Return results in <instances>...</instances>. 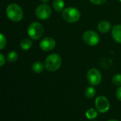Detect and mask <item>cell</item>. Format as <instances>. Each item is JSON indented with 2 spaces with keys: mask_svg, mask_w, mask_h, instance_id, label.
Returning a JSON list of instances; mask_svg holds the SVG:
<instances>
[{
  "mask_svg": "<svg viewBox=\"0 0 121 121\" xmlns=\"http://www.w3.org/2000/svg\"><path fill=\"white\" fill-rule=\"evenodd\" d=\"M7 17L13 21H19L23 16V12L21 7L16 4H9L6 10Z\"/></svg>",
  "mask_w": 121,
  "mask_h": 121,
  "instance_id": "1",
  "label": "cell"
},
{
  "mask_svg": "<svg viewBox=\"0 0 121 121\" xmlns=\"http://www.w3.org/2000/svg\"><path fill=\"white\" fill-rule=\"evenodd\" d=\"M62 64L61 57L56 53H52L49 55L45 61V68L49 71H57Z\"/></svg>",
  "mask_w": 121,
  "mask_h": 121,
  "instance_id": "2",
  "label": "cell"
},
{
  "mask_svg": "<svg viewBox=\"0 0 121 121\" xmlns=\"http://www.w3.org/2000/svg\"><path fill=\"white\" fill-rule=\"evenodd\" d=\"M81 16L80 11L74 7H68L62 11V17L68 23L77 22Z\"/></svg>",
  "mask_w": 121,
  "mask_h": 121,
  "instance_id": "3",
  "label": "cell"
},
{
  "mask_svg": "<svg viewBox=\"0 0 121 121\" xmlns=\"http://www.w3.org/2000/svg\"><path fill=\"white\" fill-rule=\"evenodd\" d=\"M27 33L30 39L38 40L43 34V26L39 22H33L28 26Z\"/></svg>",
  "mask_w": 121,
  "mask_h": 121,
  "instance_id": "4",
  "label": "cell"
},
{
  "mask_svg": "<svg viewBox=\"0 0 121 121\" xmlns=\"http://www.w3.org/2000/svg\"><path fill=\"white\" fill-rule=\"evenodd\" d=\"M52 14L51 8L45 4L38 6L35 9V16L40 20H45L50 17Z\"/></svg>",
  "mask_w": 121,
  "mask_h": 121,
  "instance_id": "5",
  "label": "cell"
},
{
  "mask_svg": "<svg viewBox=\"0 0 121 121\" xmlns=\"http://www.w3.org/2000/svg\"><path fill=\"white\" fill-rule=\"evenodd\" d=\"M83 40L87 45L94 46L99 44L100 38L96 32L94 31H86L83 34Z\"/></svg>",
  "mask_w": 121,
  "mask_h": 121,
  "instance_id": "6",
  "label": "cell"
},
{
  "mask_svg": "<svg viewBox=\"0 0 121 121\" xmlns=\"http://www.w3.org/2000/svg\"><path fill=\"white\" fill-rule=\"evenodd\" d=\"M87 80L88 82L92 86H97L101 81V72L96 68H91L87 72Z\"/></svg>",
  "mask_w": 121,
  "mask_h": 121,
  "instance_id": "7",
  "label": "cell"
},
{
  "mask_svg": "<svg viewBox=\"0 0 121 121\" xmlns=\"http://www.w3.org/2000/svg\"><path fill=\"white\" fill-rule=\"evenodd\" d=\"M95 106L97 111L100 113H106L110 108L108 100L105 96H99L95 101Z\"/></svg>",
  "mask_w": 121,
  "mask_h": 121,
  "instance_id": "8",
  "label": "cell"
},
{
  "mask_svg": "<svg viewBox=\"0 0 121 121\" xmlns=\"http://www.w3.org/2000/svg\"><path fill=\"white\" fill-rule=\"evenodd\" d=\"M56 45V42L52 37H45L40 42V47L44 51L52 50Z\"/></svg>",
  "mask_w": 121,
  "mask_h": 121,
  "instance_id": "9",
  "label": "cell"
},
{
  "mask_svg": "<svg viewBox=\"0 0 121 121\" xmlns=\"http://www.w3.org/2000/svg\"><path fill=\"white\" fill-rule=\"evenodd\" d=\"M112 36L117 43H121V25L118 24L112 29Z\"/></svg>",
  "mask_w": 121,
  "mask_h": 121,
  "instance_id": "10",
  "label": "cell"
},
{
  "mask_svg": "<svg viewBox=\"0 0 121 121\" xmlns=\"http://www.w3.org/2000/svg\"><path fill=\"white\" fill-rule=\"evenodd\" d=\"M111 24L108 21H101L98 25V29L100 32L101 33H107L111 29Z\"/></svg>",
  "mask_w": 121,
  "mask_h": 121,
  "instance_id": "11",
  "label": "cell"
},
{
  "mask_svg": "<svg viewBox=\"0 0 121 121\" xmlns=\"http://www.w3.org/2000/svg\"><path fill=\"white\" fill-rule=\"evenodd\" d=\"M45 67V65H43V63H41L40 61H37L32 65V71L36 73H40L43 72Z\"/></svg>",
  "mask_w": 121,
  "mask_h": 121,
  "instance_id": "12",
  "label": "cell"
},
{
  "mask_svg": "<svg viewBox=\"0 0 121 121\" xmlns=\"http://www.w3.org/2000/svg\"><path fill=\"white\" fill-rule=\"evenodd\" d=\"M52 6L55 11H62L64 10V6H65L64 0H53Z\"/></svg>",
  "mask_w": 121,
  "mask_h": 121,
  "instance_id": "13",
  "label": "cell"
},
{
  "mask_svg": "<svg viewBox=\"0 0 121 121\" xmlns=\"http://www.w3.org/2000/svg\"><path fill=\"white\" fill-rule=\"evenodd\" d=\"M20 46H21V49H23V50H25V51L28 50L32 46V41L30 39H24L21 41Z\"/></svg>",
  "mask_w": 121,
  "mask_h": 121,
  "instance_id": "14",
  "label": "cell"
},
{
  "mask_svg": "<svg viewBox=\"0 0 121 121\" xmlns=\"http://www.w3.org/2000/svg\"><path fill=\"white\" fill-rule=\"evenodd\" d=\"M96 94V90L94 88L90 86L88 87L86 90H85V96L88 98H92L95 96Z\"/></svg>",
  "mask_w": 121,
  "mask_h": 121,
  "instance_id": "15",
  "label": "cell"
},
{
  "mask_svg": "<svg viewBox=\"0 0 121 121\" xmlns=\"http://www.w3.org/2000/svg\"><path fill=\"white\" fill-rule=\"evenodd\" d=\"M98 116V113L94 108H90L86 112V116L88 119H94Z\"/></svg>",
  "mask_w": 121,
  "mask_h": 121,
  "instance_id": "16",
  "label": "cell"
},
{
  "mask_svg": "<svg viewBox=\"0 0 121 121\" xmlns=\"http://www.w3.org/2000/svg\"><path fill=\"white\" fill-rule=\"evenodd\" d=\"M18 58V53L15 51H10L7 55V59L9 62H14Z\"/></svg>",
  "mask_w": 121,
  "mask_h": 121,
  "instance_id": "17",
  "label": "cell"
},
{
  "mask_svg": "<svg viewBox=\"0 0 121 121\" xmlns=\"http://www.w3.org/2000/svg\"><path fill=\"white\" fill-rule=\"evenodd\" d=\"M113 83L118 86H121V74H116L112 78Z\"/></svg>",
  "mask_w": 121,
  "mask_h": 121,
  "instance_id": "18",
  "label": "cell"
},
{
  "mask_svg": "<svg viewBox=\"0 0 121 121\" xmlns=\"http://www.w3.org/2000/svg\"><path fill=\"white\" fill-rule=\"evenodd\" d=\"M1 45H0V49H3L6 45V37L4 36V34H1Z\"/></svg>",
  "mask_w": 121,
  "mask_h": 121,
  "instance_id": "19",
  "label": "cell"
},
{
  "mask_svg": "<svg viewBox=\"0 0 121 121\" xmlns=\"http://www.w3.org/2000/svg\"><path fill=\"white\" fill-rule=\"evenodd\" d=\"M106 0H90V1L94 4H96V5H99V4H102L106 2Z\"/></svg>",
  "mask_w": 121,
  "mask_h": 121,
  "instance_id": "20",
  "label": "cell"
},
{
  "mask_svg": "<svg viewBox=\"0 0 121 121\" xmlns=\"http://www.w3.org/2000/svg\"><path fill=\"white\" fill-rule=\"evenodd\" d=\"M116 97L119 101H121V86L118 88V90L116 91Z\"/></svg>",
  "mask_w": 121,
  "mask_h": 121,
  "instance_id": "21",
  "label": "cell"
},
{
  "mask_svg": "<svg viewBox=\"0 0 121 121\" xmlns=\"http://www.w3.org/2000/svg\"><path fill=\"white\" fill-rule=\"evenodd\" d=\"M5 63V58H4V56L1 53L0 54V66H2Z\"/></svg>",
  "mask_w": 121,
  "mask_h": 121,
  "instance_id": "22",
  "label": "cell"
},
{
  "mask_svg": "<svg viewBox=\"0 0 121 121\" xmlns=\"http://www.w3.org/2000/svg\"><path fill=\"white\" fill-rule=\"evenodd\" d=\"M48 1H49V0H40V1H42L43 3H45H45H47Z\"/></svg>",
  "mask_w": 121,
  "mask_h": 121,
  "instance_id": "23",
  "label": "cell"
},
{
  "mask_svg": "<svg viewBox=\"0 0 121 121\" xmlns=\"http://www.w3.org/2000/svg\"><path fill=\"white\" fill-rule=\"evenodd\" d=\"M116 121V120H110V121Z\"/></svg>",
  "mask_w": 121,
  "mask_h": 121,
  "instance_id": "24",
  "label": "cell"
},
{
  "mask_svg": "<svg viewBox=\"0 0 121 121\" xmlns=\"http://www.w3.org/2000/svg\"><path fill=\"white\" fill-rule=\"evenodd\" d=\"M119 1H121V0H119Z\"/></svg>",
  "mask_w": 121,
  "mask_h": 121,
  "instance_id": "25",
  "label": "cell"
}]
</instances>
